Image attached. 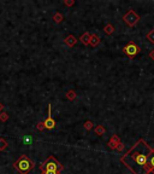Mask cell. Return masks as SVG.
<instances>
[{
  "label": "cell",
  "mask_w": 154,
  "mask_h": 174,
  "mask_svg": "<svg viewBox=\"0 0 154 174\" xmlns=\"http://www.w3.org/2000/svg\"><path fill=\"white\" fill-rule=\"evenodd\" d=\"M104 30H105L106 34H112V33H113V27H112L111 24H107V26L105 27Z\"/></svg>",
  "instance_id": "4fadbf2b"
},
{
  "label": "cell",
  "mask_w": 154,
  "mask_h": 174,
  "mask_svg": "<svg viewBox=\"0 0 154 174\" xmlns=\"http://www.w3.org/2000/svg\"><path fill=\"white\" fill-rule=\"evenodd\" d=\"M3 109H4V104L0 103V111H3Z\"/></svg>",
  "instance_id": "603a6c76"
},
{
  "label": "cell",
  "mask_w": 154,
  "mask_h": 174,
  "mask_svg": "<svg viewBox=\"0 0 154 174\" xmlns=\"http://www.w3.org/2000/svg\"><path fill=\"white\" fill-rule=\"evenodd\" d=\"M153 150V148L141 139L123 156L121 161L135 174H148L151 172L148 161Z\"/></svg>",
  "instance_id": "6da1fadb"
},
{
  "label": "cell",
  "mask_w": 154,
  "mask_h": 174,
  "mask_svg": "<svg viewBox=\"0 0 154 174\" xmlns=\"http://www.w3.org/2000/svg\"><path fill=\"white\" fill-rule=\"evenodd\" d=\"M148 163H149V169H151V171H154V150H153V152H152V156L149 157Z\"/></svg>",
  "instance_id": "8fae6325"
},
{
  "label": "cell",
  "mask_w": 154,
  "mask_h": 174,
  "mask_svg": "<svg viewBox=\"0 0 154 174\" xmlns=\"http://www.w3.org/2000/svg\"><path fill=\"white\" fill-rule=\"evenodd\" d=\"M42 174H58V173H54V172H47V171H41Z\"/></svg>",
  "instance_id": "44dd1931"
},
{
  "label": "cell",
  "mask_w": 154,
  "mask_h": 174,
  "mask_svg": "<svg viewBox=\"0 0 154 174\" xmlns=\"http://www.w3.org/2000/svg\"><path fill=\"white\" fill-rule=\"evenodd\" d=\"M123 51H124V53L127 55L128 57H130V58H134V57H135V56H136V55H137L139 52H140V47H139V46L136 45L135 42L131 41V42H129L127 46H125Z\"/></svg>",
  "instance_id": "5b68a950"
},
{
  "label": "cell",
  "mask_w": 154,
  "mask_h": 174,
  "mask_svg": "<svg viewBox=\"0 0 154 174\" xmlns=\"http://www.w3.org/2000/svg\"><path fill=\"white\" fill-rule=\"evenodd\" d=\"M66 97L69 98V99H71V100H72L73 98H75V93H73V92H69V93L66 94Z\"/></svg>",
  "instance_id": "d6986e66"
},
{
  "label": "cell",
  "mask_w": 154,
  "mask_h": 174,
  "mask_svg": "<svg viewBox=\"0 0 154 174\" xmlns=\"http://www.w3.org/2000/svg\"><path fill=\"white\" fill-rule=\"evenodd\" d=\"M72 4H73L72 1H65V5H69V6H71Z\"/></svg>",
  "instance_id": "7402d4cb"
},
{
  "label": "cell",
  "mask_w": 154,
  "mask_h": 174,
  "mask_svg": "<svg viewBox=\"0 0 154 174\" xmlns=\"http://www.w3.org/2000/svg\"><path fill=\"white\" fill-rule=\"evenodd\" d=\"M53 20H54L55 23H59V22H61V20H63V16H61L60 13H55L54 17H53Z\"/></svg>",
  "instance_id": "9a60e30c"
},
{
  "label": "cell",
  "mask_w": 154,
  "mask_h": 174,
  "mask_svg": "<svg viewBox=\"0 0 154 174\" xmlns=\"http://www.w3.org/2000/svg\"><path fill=\"white\" fill-rule=\"evenodd\" d=\"M84 127H85V129H92V122H85L84 123Z\"/></svg>",
  "instance_id": "ffe728a7"
},
{
  "label": "cell",
  "mask_w": 154,
  "mask_h": 174,
  "mask_svg": "<svg viewBox=\"0 0 154 174\" xmlns=\"http://www.w3.org/2000/svg\"><path fill=\"white\" fill-rule=\"evenodd\" d=\"M13 168H16L21 174H28L34 168V162L27 155H22L13 163Z\"/></svg>",
  "instance_id": "7a4b0ae2"
},
{
  "label": "cell",
  "mask_w": 154,
  "mask_h": 174,
  "mask_svg": "<svg viewBox=\"0 0 154 174\" xmlns=\"http://www.w3.org/2000/svg\"><path fill=\"white\" fill-rule=\"evenodd\" d=\"M23 142H24L25 144H30V143H31V137H30V136H25V137L23 138Z\"/></svg>",
  "instance_id": "2e32d148"
},
{
  "label": "cell",
  "mask_w": 154,
  "mask_h": 174,
  "mask_svg": "<svg viewBox=\"0 0 154 174\" xmlns=\"http://www.w3.org/2000/svg\"><path fill=\"white\" fill-rule=\"evenodd\" d=\"M36 128H37L39 131H43V129H45V126H43V122H39V123L36 125Z\"/></svg>",
  "instance_id": "ac0fdd59"
},
{
  "label": "cell",
  "mask_w": 154,
  "mask_h": 174,
  "mask_svg": "<svg viewBox=\"0 0 154 174\" xmlns=\"http://www.w3.org/2000/svg\"><path fill=\"white\" fill-rule=\"evenodd\" d=\"M95 133H98V134H102L104 133V127H101V126H99L98 128L95 129Z\"/></svg>",
  "instance_id": "e0dca14e"
},
{
  "label": "cell",
  "mask_w": 154,
  "mask_h": 174,
  "mask_svg": "<svg viewBox=\"0 0 154 174\" xmlns=\"http://www.w3.org/2000/svg\"><path fill=\"white\" fill-rule=\"evenodd\" d=\"M51 104H48V116H47V119L43 121V126H45V128H47V129H53L54 127H55V121L53 120L52 117V113H51Z\"/></svg>",
  "instance_id": "8992f818"
},
{
  "label": "cell",
  "mask_w": 154,
  "mask_h": 174,
  "mask_svg": "<svg viewBox=\"0 0 154 174\" xmlns=\"http://www.w3.org/2000/svg\"><path fill=\"white\" fill-rule=\"evenodd\" d=\"M40 169L47 171V172H54V173L59 174L63 171V166L53 157V156H51V157H48L41 166H40Z\"/></svg>",
  "instance_id": "3957f363"
},
{
  "label": "cell",
  "mask_w": 154,
  "mask_h": 174,
  "mask_svg": "<svg viewBox=\"0 0 154 174\" xmlns=\"http://www.w3.org/2000/svg\"><path fill=\"white\" fill-rule=\"evenodd\" d=\"M6 148H7V142L5 139L0 138V151H4Z\"/></svg>",
  "instance_id": "30bf717a"
},
{
  "label": "cell",
  "mask_w": 154,
  "mask_h": 174,
  "mask_svg": "<svg viewBox=\"0 0 154 174\" xmlns=\"http://www.w3.org/2000/svg\"><path fill=\"white\" fill-rule=\"evenodd\" d=\"M7 120H9V115L6 113L0 114V121H1V122H5V121H7Z\"/></svg>",
  "instance_id": "5bb4252c"
},
{
  "label": "cell",
  "mask_w": 154,
  "mask_h": 174,
  "mask_svg": "<svg viewBox=\"0 0 154 174\" xmlns=\"http://www.w3.org/2000/svg\"><path fill=\"white\" fill-rule=\"evenodd\" d=\"M79 39H81V41H82L84 45H88V44L90 42V34H89V33H84Z\"/></svg>",
  "instance_id": "9c48e42d"
},
{
  "label": "cell",
  "mask_w": 154,
  "mask_h": 174,
  "mask_svg": "<svg viewBox=\"0 0 154 174\" xmlns=\"http://www.w3.org/2000/svg\"><path fill=\"white\" fill-rule=\"evenodd\" d=\"M123 20L129 27H134L135 24H137V22L140 21V16L136 13L134 10H129L128 12L123 16Z\"/></svg>",
  "instance_id": "277c9868"
},
{
  "label": "cell",
  "mask_w": 154,
  "mask_h": 174,
  "mask_svg": "<svg viewBox=\"0 0 154 174\" xmlns=\"http://www.w3.org/2000/svg\"><path fill=\"white\" fill-rule=\"evenodd\" d=\"M90 45L93 46V47H96L99 44H100V38L96 35V34H94V35H90Z\"/></svg>",
  "instance_id": "52a82bcc"
},
{
  "label": "cell",
  "mask_w": 154,
  "mask_h": 174,
  "mask_svg": "<svg viewBox=\"0 0 154 174\" xmlns=\"http://www.w3.org/2000/svg\"><path fill=\"white\" fill-rule=\"evenodd\" d=\"M147 39H148V41H149V42L154 44V29L147 34Z\"/></svg>",
  "instance_id": "7c38bea8"
},
{
  "label": "cell",
  "mask_w": 154,
  "mask_h": 174,
  "mask_svg": "<svg viewBox=\"0 0 154 174\" xmlns=\"http://www.w3.org/2000/svg\"><path fill=\"white\" fill-rule=\"evenodd\" d=\"M76 41H77V39L73 36V35H69V36L65 39V44H66L67 46H70V47H72V46L76 44Z\"/></svg>",
  "instance_id": "ba28073f"
}]
</instances>
